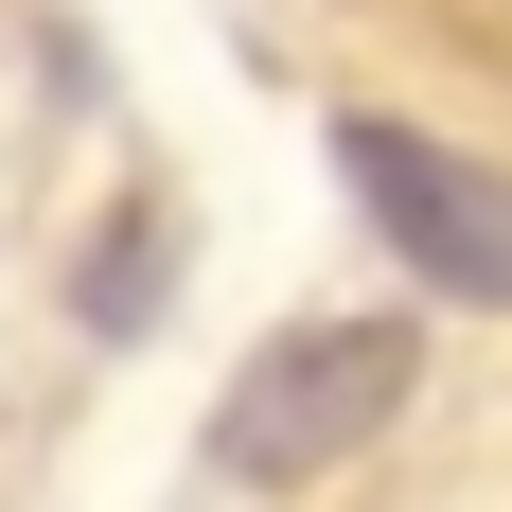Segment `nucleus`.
<instances>
[{
    "label": "nucleus",
    "mask_w": 512,
    "mask_h": 512,
    "mask_svg": "<svg viewBox=\"0 0 512 512\" xmlns=\"http://www.w3.org/2000/svg\"><path fill=\"white\" fill-rule=\"evenodd\" d=\"M407 389H424L407 318H283V336L230 371V407H212V477H230V495H301V477H336L354 442H389Z\"/></svg>",
    "instance_id": "1"
},
{
    "label": "nucleus",
    "mask_w": 512,
    "mask_h": 512,
    "mask_svg": "<svg viewBox=\"0 0 512 512\" xmlns=\"http://www.w3.org/2000/svg\"><path fill=\"white\" fill-rule=\"evenodd\" d=\"M336 177H354V212L407 248V283L512 301V177H495V159L424 142V124H336Z\"/></svg>",
    "instance_id": "2"
}]
</instances>
